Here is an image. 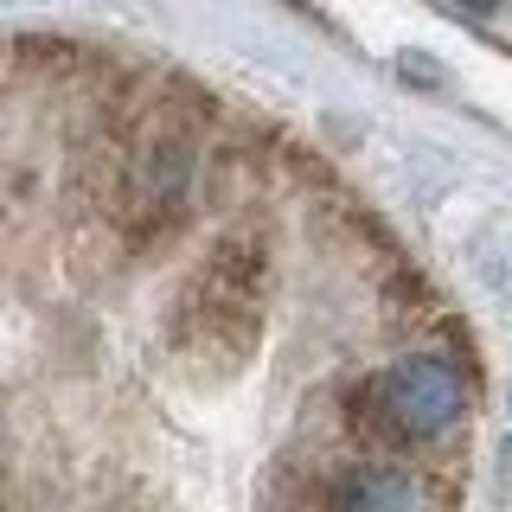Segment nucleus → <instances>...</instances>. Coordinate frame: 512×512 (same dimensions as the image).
I'll list each match as a JSON object with an SVG mask.
<instances>
[{
    "instance_id": "nucleus-1",
    "label": "nucleus",
    "mask_w": 512,
    "mask_h": 512,
    "mask_svg": "<svg viewBox=\"0 0 512 512\" xmlns=\"http://www.w3.org/2000/svg\"><path fill=\"white\" fill-rule=\"evenodd\" d=\"M378 404L391 416L404 436H442L448 423H461V404H468V391H461V372L442 359H404L391 365L378 384Z\"/></svg>"
},
{
    "instance_id": "nucleus-4",
    "label": "nucleus",
    "mask_w": 512,
    "mask_h": 512,
    "mask_svg": "<svg viewBox=\"0 0 512 512\" xmlns=\"http://www.w3.org/2000/svg\"><path fill=\"white\" fill-rule=\"evenodd\" d=\"M461 7H468V13H493V0H461Z\"/></svg>"
},
{
    "instance_id": "nucleus-2",
    "label": "nucleus",
    "mask_w": 512,
    "mask_h": 512,
    "mask_svg": "<svg viewBox=\"0 0 512 512\" xmlns=\"http://www.w3.org/2000/svg\"><path fill=\"white\" fill-rule=\"evenodd\" d=\"M199 301H205V314L192 320V333H205V352H218V359H237V352L250 346V320H256L250 288L231 282V263H218V269H205Z\"/></svg>"
},
{
    "instance_id": "nucleus-3",
    "label": "nucleus",
    "mask_w": 512,
    "mask_h": 512,
    "mask_svg": "<svg viewBox=\"0 0 512 512\" xmlns=\"http://www.w3.org/2000/svg\"><path fill=\"white\" fill-rule=\"evenodd\" d=\"M423 487H416L410 468L397 461H365V468H346L340 487H333V512H416Z\"/></svg>"
}]
</instances>
